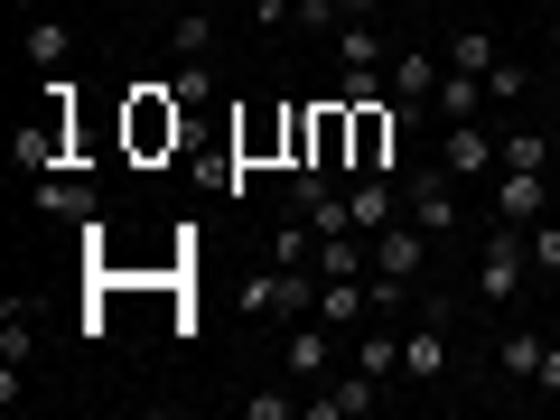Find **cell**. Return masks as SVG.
I'll return each mask as SVG.
<instances>
[{"instance_id": "16", "label": "cell", "mask_w": 560, "mask_h": 420, "mask_svg": "<svg viewBox=\"0 0 560 420\" xmlns=\"http://www.w3.org/2000/svg\"><path fill=\"white\" fill-rule=\"evenodd\" d=\"M337 66H383V28L374 20H337Z\"/></svg>"}, {"instance_id": "21", "label": "cell", "mask_w": 560, "mask_h": 420, "mask_svg": "<svg viewBox=\"0 0 560 420\" xmlns=\"http://www.w3.org/2000/svg\"><path fill=\"white\" fill-rule=\"evenodd\" d=\"M308 401L300 393H243V420H300Z\"/></svg>"}, {"instance_id": "22", "label": "cell", "mask_w": 560, "mask_h": 420, "mask_svg": "<svg viewBox=\"0 0 560 420\" xmlns=\"http://www.w3.org/2000/svg\"><path fill=\"white\" fill-rule=\"evenodd\" d=\"M504 168H551V150H541V131H504Z\"/></svg>"}, {"instance_id": "14", "label": "cell", "mask_w": 560, "mask_h": 420, "mask_svg": "<svg viewBox=\"0 0 560 420\" xmlns=\"http://www.w3.org/2000/svg\"><path fill=\"white\" fill-rule=\"evenodd\" d=\"M495 28H458V38H448V66H458V75H495Z\"/></svg>"}, {"instance_id": "7", "label": "cell", "mask_w": 560, "mask_h": 420, "mask_svg": "<svg viewBox=\"0 0 560 420\" xmlns=\"http://www.w3.org/2000/svg\"><path fill=\"white\" fill-rule=\"evenodd\" d=\"M346 215H355V234H383V224L401 215V178L393 168H364V178L346 187Z\"/></svg>"}, {"instance_id": "20", "label": "cell", "mask_w": 560, "mask_h": 420, "mask_svg": "<svg viewBox=\"0 0 560 420\" xmlns=\"http://www.w3.org/2000/svg\"><path fill=\"white\" fill-rule=\"evenodd\" d=\"M28 355H38V327L10 308V318H0V364H28Z\"/></svg>"}, {"instance_id": "13", "label": "cell", "mask_w": 560, "mask_h": 420, "mask_svg": "<svg viewBox=\"0 0 560 420\" xmlns=\"http://www.w3.org/2000/svg\"><path fill=\"white\" fill-rule=\"evenodd\" d=\"M440 75H448V57H420V47H411V57H393V94L401 103H430V94H440Z\"/></svg>"}, {"instance_id": "23", "label": "cell", "mask_w": 560, "mask_h": 420, "mask_svg": "<svg viewBox=\"0 0 560 420\" xmlns=\"http://www.w3.org/2000/svg\"><path fill=\"white\" fill-rule=\"evenodd\" d=\"M514 94H533V75H523L514 57H495V75H486V103H514Z\"/></svg>"}, {"instance_id": "2", "label": "cell", "mask_w": 560, "mask_h": 420, "mask_svg": "<svg viewBox=\"0 0 560 420\" xmlns=\"http://www.w3.org/2000/svg\"><path fill=\"white\" fill-rule=\"evenodd\" d=\"M448 337H458V300H420L401 327V383H440L448 374Z\"/></svg>"}, {"instance_id": "24", "label": "cell", "mask_w": 560, "mask_h": 420, "mask_svg": "<svg viewBox=\"0 0 560 420\" xmlns=\"http://www.w3.org/2000/svg\"><path fill=\"white\" fill-rule=\"evenodd\" d=\"M533 271H541V280H551V271H560V224H551V215H541V224H533Z\"/></svg>"}, {"instance_id": "4", "label": "cell", "mask_w": 560, "mask_h": 420, "mask_svg": "<svg viewBox=\"0 0 560 420\" xmlns=\"http://www.w3.org/2000/svg\"><path fill=\"white\" fill-rule=\"evenodd\" d=\"M374 243V280H401V290H420V271H430V234H420L411 215H393L383 234H364Z\"/></svg>"}, {"instance_id": "19", "label": "cell", "mask_w": 560, "mask_h": 420, "mask_svg": "<svg viewBox=\"0 0 560 420\" xmlns=\"http://www.w3.org/2000/svg\"><path fill=\"white\" fill-rule=\"evenodd\" d=\"M168 94H178V103H206V94H215V66H206V57H178V75H168Z\"/></svg>"}, {"instance_id": "11", "label": "cell", "mask_w": 560, "mask_h": 420, "mask_svg": "<svg viewBox=\"0 0 560 420\" xmlns=\"http://www.w3.org/2000/svg\"><path fill=\"white\" fill-rule=\"evenodd\" d=\"M541 346H551L541 327H504V337H495V374L504 383H533L541 374Z\"/></svg>"}, {"instance_id": "10", "label": "cell", "mask_w": 560, "mask_h": 420, "mask_svg": "<svg viewBox=\"0 0 560 420\" xmlns=\"http://www.w3.org/2000/svg\"><path fill=\"white\" fill-rule=\"evenodd\" d=\"M20 57L38 66V75H66V57H75V28H66V20H28V28H20Z\"/></svg>"}, {"instance_id": "9", "label": "cell", "mask_w": 560, "mask_h": 420, "mask_svg": "<svg viewBox=\"0 0 560 420\" xmlns=\"http://www.w3.org/2000/svg\"><path fill=\"white\" fill-rule=\"evenodd\" d=\"M495 224H541V168H495Z\"/></svg>"}, {"instance_id": "1", "label": "cell", "mask_w": 560, "mask_h": 420, "mask_svg": "<svg viewBox=\"0 0 560 420\" xmlns=\"http://www.w3.org/2000/svg\"><path fill=\"white\" fill-rule=\"evenodd\" d=\"M523 280H533V224H486V243H477V300L486 308H514Z\"/></svg>"}, {"instance_id": "12", "label": "cell", "mask_w": 560, "mask_h": 420, "mask_svg": "<svg viewBox=\"0 0 560 420\" xmlns=\"http://www.w3.org/2000/svg\"><path fill=\"white\" fill-rule=\"evenodd\" d=\"M477 113H486V75H458V66H448L440 94H430V121H477Z\"/></svg>"}, {"instance_id": "3", "label": "cell", "mask_w": 560, "mask_h": 420, "mask_svg": "<svg viewBox=\"0 0 560 420\" xmlns=\"http://www.w3.org/2000/svg\"><path fill=\"white\" fill-rule=\"evenodd\" d=\"M401 215H411L430 243H448V234H458V178H448L440 160H430V168H401Z\"/></svg>"}, {"instance_id": "26", "label": "cell", "mask_w": 560, "mask_h": 420, "mask_svg": "<svg viewBox=\"0 0 560 420\" xmlns=\"http://www.w3.org/2000/svg\"><path fill=\"white\" fill-rule=\"evenodd\" d=\"M10 10H28V20H38V10H47V0H10Z\"/></svg>"}, {"instance_id": "25", "label": "cell", "mask_w": 560, "mask_h": 420, "mask_svg": "<svg viewBox=\"0 0 560 420\" xmlns=\"http://www.w3.org/2000/svg\"><path fill=\"white\" fill-rule=\"evenodd\" d=\"M533 383H541V393H560V337L541 346V374H533Z\"/></svg>"}, {"instance_id": "15", "label": "cell", "mask_w": 560, "mask_h": 420, "mask_svg": "<svg viewBox=\"0 0 560 420\" xmlns=\"http://www.w3.org/2000/svg\"><path fill=\"white\" fill-rule=\"evenodd\" d=\"M28 206H38V215H94V187H84V178H38Z\"/></svg>"}, {"instance_id": "27", "label": "cell", "mask_w": 560, "mask_h": 420, "mask_svg": "<svg viewBox=\"0 0 560 420\" xmlns=\"http://www.w3.org/2000/svg\"><path fill=\"white\" fill-rule=\"evenodd\" d=\"M551 140H560V94H551Z\"/></svg>"}, {"instance_id": "18", "label": "cell", "mask_w": 560, "mask_h": 420, "mask_svg": "<svg viewBox=\"0 0 560 420\" xmlns=\"http://www.w3.org/2000/svg\"><path fill=\"white\" fill-rule=\"evenodd\" d=\"M355 364L393 383V374H401V337H393V327H364V337H355Z\"/></svg>"}, {"instance_id": "8", "label": "cell", "mask_w": 560, "mask_h": 420, "mask_svg": "<svg viewBox=\"0 0 560 420\" xmlns=\"http://www.w3.org/2000/svg\"><path fill=\"white\" fill-rule=\"evenodd\" d=\"M280 364H290V383H327V374H337V346H327V318H318V327H290Z\"/></svg>"}, {"instance_id": "5", "label": "cell", "mask_w": 560, "mask_h": 420, "mask_svg": "<svg viewBox=\"0 0 560 420\" xmlns=\"http://www.w3.org/2000/svg\"><path fill=\"white\" fill-rule=\"evenodd\" d=\"M440 168H448V178H486V168H504V131H486V121H440Z\"/></svg>"}, {"instance_id": "17", "label": "cell", "mask_w": 560, "mask_h": 420, "mask_svg": "<svg viewBox=\"0 0 560 420\" xmlns=\"http://www.w3.org/2000/svg\"><path fill=\"white\" fill-rule=\"evenodd\" d=\"M168 47H178V57H206V47H215V20H206L197 0H187V10H168Z\"/></svg>"}, {"instance_id": "28", "label": "cell", "mask_w": 560, "mask_h": 420, "mask_svg": "<svg viewBox=\"0 0 560 420\" xmlns=\"http://www.w3.org/2000/svg\"><path fill=\"white\" fill-rule=\"evenodd\" d=\"M150 10H187V0H150Z\"/></svg>"}, {"instance_id": "6", "label": "cell", "mask_w": 560, "mask_h": 420, "mask_svg": "<svg viewBox=\"0 0 560 420\" xmlns=\"http://www.w3.org/2000/svg\"><path fill=\"white\" fill-rule=\"evenodd\" d=\"M383 401V374H364V364H346V374H327L318 393H308V411L300 420H364Z\"/></svg>"}]
</instances>
